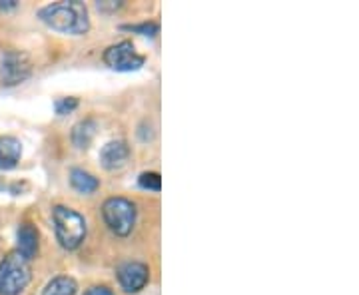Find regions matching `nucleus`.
Instances as JSON below:
<instances>
[{
  "instance_id": "nucleus-3",
  "label": "nucleus",
  "mask_w": 359,
  "mask_h": 295,
  "mask_svg": "<svg viewBox=\"0 0 359 295\" xmlns=\"http://www.w3.org/2000/svg\"><path fill=\"white\" fill-rule=\"evenodd\" d=\"M30 282L28 259L20 254H11L0 263V295H18Z\"/></svg>"
},
{
  "instance_id": "nucleus-17",
  "label": "nucleus",
  "mask_w": 359,
  "mask_h": 295,
  "mask_svg": "<svg viewBox=\"0 0 359 295\" xmlns=\"http://www.w3.org/2000/svg\"><path fill=\"white\" fill-rule=\"evenodd\" d=\"M84 295H114V291L108 289V287H104V285H96V287H90Z\"/></svg>"
},
{
  "instance_id": "nucleus-2",
  "label": "nucleus",
  "mask_w": 359,
  "mask_h": 295,
  "mask_svg": "<svg viewBox=\"0 0 359 295\" xmlns=\"http://www.w3.org/2000/svg\"><path fill=\"white\" fill-rule=\"evenodd\" d=\"M52 221H54L56 238L65 249H76L78 245L84 242L86 219L82 218L78 212L66 207V205H56L52 210Z\"/></svg>"
},
{
  "instance_id": "nucleus-11",
  "label": "nucleus",
  "mask_w": 359,
  "mask_h": 295,
  "mask_svg": "<svg viewBox=\"0 0 359 295\" xmlns=\"http://www.w3.org/2000/svg\"><path fill=\"white\" fill-rule=\"evenodd\" d=\"M70 184H72V188L80 193H92L100 188V181H98V178H94L90 172H86V170H80V167L70 170Z\"/></svg>"
},
{
  "instance_id": "nucleus-9",
  "label": "nucleus",
  "mask_w": 359,
  "mask_h": 295,
  "mask_svg": "<svg viewBox=\"0 0 359 295\" xmlns=\"http://www.w3.org/2000/svg\"><path fill=\"white\" fill-rule=\"evenodd\" d=\"M22 156V144L13 136H0V170H13Z\"/></svg>"
},
{
  "instance_id": "nucleus-15",
  "label": "nucleus",
  "mask_w": 359,
  "mask_h": 295,
  "mask_svg": "<svg viewBox=\"0 0 359 295\" xmlns=\"http://www.w3.org/2000/svg\"><path fill=\"white\" fill-rule=\"evenodd\" d=\"M78 106L76 98H62V100H58V102L54 104V108H56V112L62 116L68 114V112H72L74 108Z\"/></svg>"
},
{
  "instance_id": "nucleus-4",
  "label": "nucleus",
  "mask_w": 359,
  "mask_h": 295,
  "mask_svg": "<svg viewBox=\"0 0 359 295\" xmlns=\"http://www.w3.org/2000/svg\"><path fill=\"white\" fill-rule=\"evenodd\" d=\"M102 216L106 226L116 235H128L136 224V205L126 198H110L102 205Z\"/></svg>"
},
{
  "instance_id": "nucleus-14",
  "label": "nucleus",
  "mask_w": 359,
  "mask_h": 295,
  "mask_svg": "<svg viewBox=\"0 0 359 295\" xmlns=\"http://www.w3.org/2000/svg\"><path fill=\"white\" fill-rule=\"evenodd\" d=\"M140 186L144 190H152V192H160L162 188V178L156 172H144L140 176Z\"/></svg>"
},
{
  "instance_id": "nucleus-7",
  "label": "nucleus",
  "mask_w": 359,
  "mask_h": 295,
  "mask_svg": "<svg viewBox=\"0 0 359 295\" xmlns=\"http://www.w3.org/2000/svg\"><path fill=\"white\" fill-rule=\"evenodd\" d=\"M148 280H150V270L140 261H128L118 268V282L128 294H136L144 289Z\"/></svg>"
},
{
  "instance_id": "nucleus-16",
  "label": "nucleus",
  "mask_w": 359,
  "mask_h": 295,
  "mask_svg": "<svg viewBox=\"0 0 359 295\" xmlns=\"http://www.w3.org/2000/svg\"><path fill=\"white\" fill-rule=\"evenodd\" d=\"M126 28H128V30H134V32H142V34H150V36H154L156 32H158V25H154V22L140 26H126Z\"/></svg>"
},
{
  "instance_id": "nucleus-18",
  "label": "nucleus",
  "mask_w": 359,
  "mask_h": 295,
  "mask_svg": "<svg viewBox=\"0 0 359 295\" xmlns=\"http://www.w3.org/2000/svg\"><path fill=\"white\" fill-rule=\"evenodd\" d=\"M14 6H16V2H14V0H4V2L0 0V8H2V11H6V8H14Z\"/></svg>"
},
{
  "instance_id": "nucleus-8",
  "label": "nucleus",
  "mask_w": 359,
  "mask_h": 295,
  "mask_svg": "<svg viewBox=\"0 0 359 295\" xmlns=\"http://www.w3.org/2000/svg\"><path fill=\"white\" fill-rule=\"evenodd\" d=\"M128 156L130 150L124 142H108L102 148V152H100V162H102V166L106 170H118V167H122L126 164Z\"/></svg>"
},
{
  "instance_id": "nucleus-5",
  "label": "nucleus",
  "mask_w": 359,
  "mask_h": 295,
  "mask_svg": "<svg viewBox=\"0 0 359 295\" xmlns=\"http://www.w3.org/2000/svg\"><path fill=\"white\" fill-rule=\"evenodd\" d=\"M104 62L118 72H132V70H138L144 66V56L136 52L132 42L124 40L104 52Z\"/></svg>"
},
{
  "instance_id": "nucleus-1",
  "label": "nucleus",
  "mask_w": 359,
  "mask_h": 295,
  "mask_svg": "<svg viewBox=\"0 0 359 295\" xmlns=\"http://www.w3.org/2000/svg\"><path fill=\"white\" fill-rule=\"evenodd\" d=\"M40 20L58 32L68 34H84L90 28L88 11L82 2L68 0V2H56L48 4L39 13Z\"/></svg>"
},
{
  "instance_id": "nucleus-6",
  "label": "nucleus",
  "mask_w": 359,
  "mask_h": 295,
  "mask_svg": "<svg viewBox=\"0 0 359 295\" xmlns=\"http://www.w3.org/2000/svg\"><path fill=\"white\" fill-rule=\"evenodd\" d=\"M32 72L30 58L25 52H6L2 56V66H0V78L4 86H16L25 82Z\"/></svg>"
},
{
  "instance_id": "nucleus-12",
  "label": "nucleus",
  "mask_w": 359,
  "mask_h": 295,
  "mask_svg": "<svg viewBox=\"0 0 359 295\" xmlns=\"http://www.w3.org/2000/svg\"><path fill=\"white\" fill-rule=\"evenodd\" d=\"M94 134H96V122L94 120H84L72 130V140H74L78 148H88Z\"/></svg>"
},
{
  "instance_id": "nucleus-13",
  "label": "nucleus",
  "mask_w": 359,
  "mask_h": 295,
  "mask_svg": "<svg viewBox=\"0 0 359 295\" xmlns=\"http://www.w3.org/2000/svg\"><path fill=\"white\" fill-rule=\"evenodd\" d=\"M42 295H76V282L72 277H66V275H60V277H54Z\"/></svg>"
},
{
  "instance_id": "nucleus-10",
  "label": "nucleus",
  "mask_w": 359,
  "mask_h": 295,
  "mask_svg": "<svg viewBox=\"0 0 359 295\" xmlns=\"http://www.w3.org/2000/svg\"><path fill=\"white\" fill-rule=\"evenodd\" d=\"M39 252V231L32 224H22L18 230V254L25 259H32Z\"/></svg>"
}]
</instances>
